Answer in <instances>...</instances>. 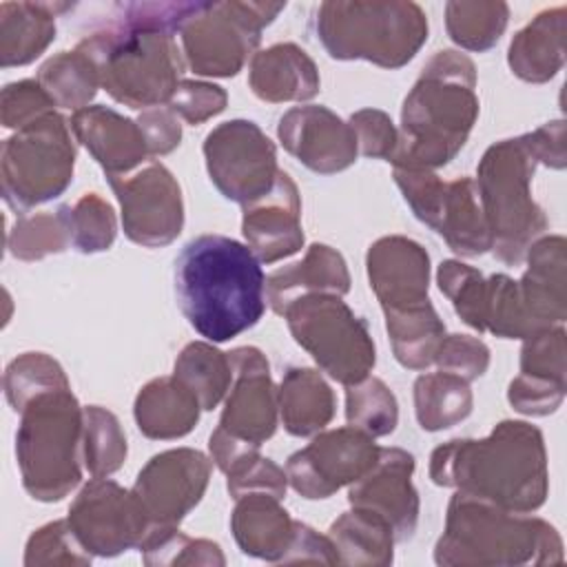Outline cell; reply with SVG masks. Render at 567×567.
<instances>
[{
  "label": "cell",
  "mask_w": 567,
  "mask_h": 567,
  "mask_svg": "<svg viewBox=\"0 0 567 567\" xmlns=\"http://www.w3.org/2000/svg\"><path fill=\"white\" fill-rule=\"evenodd\" d=\"M53 100L35 80L7 84L2 91V124L7 128H22L53 111Z\"/></svg>",
  "instance_id": "cell-47"
},
{
  "label": "cell",
  "mask_w": 567,
  "mask_h": 567,
  "mask_svg": "<svg viewBox=\"0 0 567 567\" xmlns=\"http://www.w3.org/2000/svg\"><path fill=\"white\" fill-rule=\"evenodd\" d=\"M84 547L71 532L66 520H55L38 529L27 543L24 565L38 563H91L89 554H80ZM86 551V549H84Z\"/></svg>",
  "instance_id": "cell-45"
},
{
  "label": "cell",
  "mask_w": 567,
  "mask_h": 567,
  "mask_svg": "<svg viewBox=\"0 0 567 567\" xmlns=\"http://www.w3.org/2000/svg\"><path fill=\"white\" fill-rule=\"evenodd\" d=\"M350 126L363 155L381 157L388 162L394 157L399 146V133L383 111L363 109L350 117Z\"/></svg>",
  "instance_id": "cell-49"
},
{
  "label": "cell",
  "mask_w": 567,
  "mask_h": 567,
  "mask_svg": "<svg viewBox=\"0 0 567 567\" xmlns=\"http://www.w3.org/2000/svg\"><path fill=\"white\" fill-rule=\"evenodd\" d=\"M71 128L106 175H126L137 164L146 162L148 148L137 122H131L106 106L75 111Z\"/></svg>",
  "instance_id": "cell-23"
},
{
  "label": "cell",
  "mask_w": 567,
  "mask_h": 567,
  "mask_svg": "<svg viewBox=\"0 0 567 567\" xmlns=\"http://www.w3.org/2000/svg\"><path fill=\"white\" fill-rule=\"evenodd\" d=\"M439 288L445 297H450L454 310L467 326L485 332V279L476 268L454 259L443 261L439 266Z\"/></svg>",
  "instance_id": "cell-43"
},
{
  "label": "cell",
  "mask_w": 567,
  "mask_h": 567,
  "mask_svg": "<svg viewBox=\"0 0 567 567\" xmlns=\"http://www.w3.org/2000/svg\"><path fill=\"white\" fill-rule=\"evenodd\" d=\"M175 295L188 323L213 343L252 328L266 310V275L255 252L224 235L188 241L175 259Z\"/></svg>",
  "instance_id": "cell-1"
},
{
  "label": "cell",
  "mask_w": 567,
  "mask_h": 567,
  "mask_svg": "<svg viewBox=\"0 0 567 567\" xmlns=\"http://www.w3.org/2000/svg\"><path fill=\"white\" fill-rule=\"evenodd\" d=\"M284 317L295 341L339 383H359L372 370L374 343L368 328L339 295L299 297L284 310Z\"/></svg>",
  "instance_id": "cell-10"
},
{
  "label": "cell",
  "mask_w": 567,
  "mask_h": 567,
  "mask_svg": "<svg viewBox=\"0 0 567 567\" xmlns=\"http://www.w3.org/2000/svg\"><path fill=\"white\" fill-rule=\"evenodd\" d=\"M509 9L505 2H447L445 24L450 38L463 49L485 51L505 31Z\"/></svg>",
  "instance_id": "cell-37"
},
{
  "label": "cell",
  "mask_w": 567,
  "mask_h": 567,
  "mask_svg": "<svg viewBox=\"0 0 567 567\" xmlns=\"http://www.w3.org/2000/svg\"><path fill=\"white\" fill-rule=\"evenodd\" d=\"M60 215L66 221L71 244L80 252L106 250L115 239L113 208L95 193L84 195L73 206H60Z\"/></svg>",
  "instance_id": "cell-40"
},
{
  "label": "cell",
  "mask_w": 567,
  "mask_h": 567,
  "mask_svg": "<svg viewBox=\"0 0 567 567\" xmlns=\"http://www.w3.org/2000/svg\"><path fill=\"white\" fill-rule=\"evenodd\" d=\"M523 140L529 146L536 162H543V164L554 166V168L565 166V148H563L565 122L563 120L549 122V124L536 128L534 133L523 135Z\"/></svg>",
  "instance_id": "cell-53"
},
{
  "label": "cell",
  "mask_w": 567,
  "mask_h": 567,
  "mask_svg": "<svg viewBox=\"0 0 567 567\" xmlns=\"http://www.w3.org/2000/svg\"><path fill=\"white\" fill-rule=\"evenodd\" d=\"M419 425L427 432L445 430L472 412V392L465 379L450 372L421 374L414 381Z\"/></svg>",
  "instance_id": "cell-34"
},
{
  "label": "cell",
  "mask_w": 567,
  "mask_h": 567,
  "mask_svg": "<svg viewBox=\"0 0 567 567\" xmlns=\"http://www.w3.org/2000/svg\"><path fill=\"white\" fill-rule=\"evenodd\" d=\"M529 248V270L518 281V292L538 330H547L565 319V239L545 237Z\"/></svg>",
  "instance_id": "cell-26"
},
{
  "label": "cell",
  "mask_w": 567,
  "mask_h": 567,
  "mask_svg": "<svg viewBox=\"0 0 567 567\" xmlns=\"http://www.w3.org/2000/svg\"><path fill=\"white\" fill-rule=\"evenodd\" d=\"M69 383L62 368L42 352H27L13 359L4 372V396L20 412L35 394Z\"/></svg>",
  "instance_id": "cell-42"
},
{
  "label": "cell",
  "mask_w": 567,
  "mask_h": 567,
  "mask_svg": "<svg viewBox=\"0 0 567 567\" xmlns=\"http://www.w3.org/2000/svg\"><path fill=\"white\" fill-rule=\"evenodd\" d=\"M563 396H565V385L532 379L525 374H518L509 383V392H507V399L514 405V410L523 414H534V416L554 412L560 405Z\"/></svg>",
  "instance_id": "cell-51"
},
{
  "label": "cell",
  "mask_w": 567,
  "mask_h": 567,
  "mask_svg": "<svg viewBox=\"0 0 567 567\" xmlns=\"http://www.w3.org/2000/svg\"><path fill=\"white\" fill-rule=\"evenodd\" d=\"M279 140L310 171L330 175L357 157V135L350 124L326 106H295L279 120Z\"/></svg>",
  "instance_id": "cell-20"
},
{
  "label": "cell",
  "mask_w": 567,
  "mask_h": 567,
  "mask_svg": "<svg viewBox=\"0 0 567 567\" xmlns=\"http://www.w3.org/2000/svg\"><path fill=\"white\" fill-rule=\"evenodd\" d=\"M560 538L540 518H518L483 498L456 492L447 507V525L436 543L439 565H516L556 563Z\"/></svg>",
  "instance_id": "cell-5"
},
{
  "label": "cell",
  "mask_w": 567,
  "mask_h": 567,
  "mask_svg": "<svg viewBox=\"0 0 567 567\" xmlns=\"http://www.w3.org/2000/svg\"><path fill=\"white\" fill-rule=\"evenodd\" d=\"M379 458L372 436L357 427L319 434L288 458L286 476L306 498H328L348 483H357Z\"/></svg>",
  "instance_id": "cell-16"
},
{
  "label": "cell",
  "mask_w": 567,
  "mask_h": 567,
  "mask_svg": "<svg viewBox=\"0 0 567 567\" xmlns=\"http://www.w3.org/2000/svg\"><path fill=\"white\" fill-rule=\"evenodd\" d=\"M71 532L86 551L115 556L140 545L151 520L137 496L117 483L93 476L78 494L66 518Z\"/></svg>",
  "instance_id": "cell-14"
},
{
  "label": "cell",
  "mask_w": 567,
  "mask_h": 567,
  "mask_svg": "<svg viewBox=\"0 0 567 567\" xmlns=\"http://www.w3.org/2000/svg\"><path fill=\"white\" fill-rule=\"evenodd\" d=\"M69 4L2 2L0 4V64L16 66L35 60L55 38V13Z\"/></svg>",
  "instance_id": "cell-29"
},
{
  "label": "cell",
  "mask_w": 567,
  "mask_h": 567,
  "mask_svg": "<svg viewBox=\"0 0 567 567\" xmlns=\"http://www.w3.org/2000/svg\"><path fill=\"white\" fill-rule=\"evenodd\" d=\"M520 374L565 385V330L547 328L527 337L520 352Z\"/></svg>",
  "instance_id": "cell-44"
},
{
  "label": "cell",
  "mask_w": 567,
  "mask_h": 567,
  "mask_svg": "<svg viewBox=\"0 0 567 567\" xmlns=\"http://www.w3.org/2000/svg\"><path fill=\"white\" fill-rule=\"evenodd\" d=\"M565 55V7L538 13L509 44V66L527 82H545L558 73Z\"/></svg>",
  "instance_id": "cell-28"
},
{
  "label": "cell",
  "mask_w": 567,
  "mask_h": 567,
  "mask_svg": "<svg viewBox=\"0 0 567 567\" xmlns=\"http://www.w3.org/2000/svg\"><path fill=\"white\" fill-rule=\"evenodd\" d=\"M534 166L536 157L520 135L489 146L476 171L492 250L512 266L523 261L532 239L547 226L543 210L529 195Z\"/></svg>",
  "instance_id": "cell-8"
},
{
  "label": "cell",
  "mask_w": 567,
  "mask_h": 567,
  "mask_svg": "<svg viewBox=\"0 0 567 567\" xmlns=\"http://www.w3.org/2000/svg\"><path fill=\"white\" fill-rule=\"evenodd\" d=\"M82 452L86 470L93 476L113 474L126 458V439L120 430V423L100 405L84 408Z\"/></svg>",
  "instance_id": "cell-39"
},
{
  "label": "cell",
  "mask_w": 567,
  "mask_h": 567,
  "mask_svg": "<svg viewBox=\"0 0 567 567\" xmlns=\"http://www.w3.org/2000/svg\"><path fill=\"white\" fill-rule=\"evenodd\" d=\"M286 474L270 458H261L259 454L244 461L228 474V492L239 498L250 489H259L281 498L286 494Z\"/></svg>",
  "instance_id": "cell-50"
},
{
  "label": "cell",
  "mask_w": 567,
  "mask_h": 567,
  "mask_svg": "<svg viewBox=\"0 0 567 567\" xmlns=\"http://www.w3.org/2000/svg\"><path fill=\"white\" fill-rule=\"evenodd\" d=\"M474 62L458 51H439L403 102L394 168L432 171L465 144L478 115Z\"/></svg>",
  "instance_id": "cell-3"
},
{
  "label": "cell",
  "mask_w": 567,
  "mask_h": 567,
  "mask_svg": "<svg viewBox=\"0 0 567 567\" xmlns=\"http://www.w3.org/2000/svg\"><path fill=\"white\" fill-rule=\"evenodd\" d=\"M412 470V454L399 447H379L377 463L348 492L352 507L370 509L388 520L394 540L410 538L416 527L419 498L410 483Z\"/></svg>",
  "instance_id": "cell-19"
},
{
  "label": "cell",
  "mask_w": 567,
  "mask_h": 567,
  "mask_svg": "<svg viewBox=\"0 0 567 567\" xmlns=\"http://www.w3.org/2000/svg\"><path fill=\"white\" fill-rule=\"evenodd\" d=\"M434 363H439V368L443 372L456 374L470 383L487 370L489 350L483 341H478L474 337L450 334V337H443V341L436 350Z\"/></svg>",
  "instance_id": "cell-46"
},
{
  "label": "cell",
  "mask_w": 567,
  "mask_h": 567,
  "mask_svg": "<svg viewBox=\"0 0 567 567\" xmlns=\"http://www.w3.org/2000/svg\"><path fill=\"white\" fill-rule=\"evenodd\" d=\"M317 33L330 58L399 69L427 40V20L414 2H323Z\"/></svg>",
  "instance_id": "cell-7"
},
{
  "label": "cell",
  "mask_w": 567,
  "mask_h": 567,
  "mask_svg": "<svg viewBox=\"0 0 567 567\" xmlns=\"http://www.w3.org/2000/svg\"><path fill=\"white\" fill-rule=\"evenodd\" d=\"M84 427L69 383L35 394L20 410L16 454L24 489L38 501H60L80 483L78 447Z\"/></svg>",
  "instance_id": "cell-6"
},
{
  "label": "cell",
  "mask_w": 567,
  "mask_h": 567,
  "mask_svg": "<svg viewBox=\"0 0 567 567\" xmlns=\"http://www.w3.org/2000/svg\"><path fill=\"white\" fill-rule=\"evenodd\" d=\"M40 86L64 109H82L97 91L100 78L95 64L82 51H62L40 66Z\"/></svg>",
  "instance_id": "cell-36"
},
{
  "label": "cell",
  "mask_w": 567,
  "mask_h": 567,
  "mask_svg": "<svg viewBox=\"0 0 567 567\" xmlns=\"http://www.w3.org/2000/svg\"><path fill=\"white\" fill-rule=\"evenodd\" d=\"M235 388L226 399L219 427L230 436L261 445L277 427L279 392L275 390L268 361L257 348H235L228 352Z\"/></svg>",
  "instance_id": "cell-18"
},
{
  "label": "cell",
  "mask_w": 567,
  "mask_h": 567,
  "mask_svg": "<svg viewBox=\"0 0 567 567\" xmlns=\"http://www.w3.org/2000/svg\"><path fill=\"white\" fill-rule=\"evenodd\" d=\"M71 244V235L60 210L20 217L7 237V248L16 259L33 261L51 252H62Z\"/></svg>",
  "instance_id": "cell-41"
},
{
  "label": "cell",
  "mask_w": 567,
  "mask_h": 567,
  "mask_svg": "<svg viewBox=\"0 0 567 567\" xmlns=\"http://www.w3.org/2000/svg\"><path fill=\"white\" fill-rule=\"evenodd\" d=\"M210 476V461L197 450H168L140 472L133 494L151 525H177L202 498Z\"/></svg>",
  "instance_id": "cell-17"
},
{
  "label": "cell",
  "mask_w": 567,
  "mask_h": 567,
  "mask_svg": "<svg viewBox=\"0 0 567 567\" xmlns=\"http://www.w3.org/2000/svg\"><path fill=\"white\" fill-rule=\"evenodd\" d=\"M122 204V224L128 239L155 248L171 244L184 224L182 193L173 175L157 162H146L126 175H106Z\"/></svg>",
  "instance_id": "cell-15"
},
{
  "label": "cell",
  "mask_w": 567,
  "mask_h": 567,
  "mask_svg": "<svg viewBox=\"0 0 567 567\" xmlns=\"http://www.w3.org/2000/svg\"><path fill=\"white\" fill-rule=\"evenodd\" d=\"M206 166L226 199L252 204L270 193L279 175L275 144L255 122H224L206 135Z\"/></svg>",
  "instance_id": "cell-13"
},
{
  "label": "cell",
  "mask_w": 567,
  "mask_h": 567,
  "mask_svg": "<svg viewBox=\"0 0 567 567\" xmlns=\"http://www.w3.org/2000/svg\"><path fill=\"white\" fill-rule=\"evenodd\" d=\"M348 290L350 275L343 257L323 244H312L301 261L284 266L266 279V301L277 315H284L299 297L317 292L341 297Z\"/></svg>",
  "instance_id": "cell-24"
},
{
  "label": "cell",
  "mask_w": 567,
  "mask_h": 567,
  "mask_svg": "<svg viewBox=\"0 0 567 567\" xmlns=\"http://www.w3.org/2000/svg\"><path fill=\"white\" fill-rule=\"evenodd\" d=\"M301 202L295 182L279 171L275 186L264 197L244 206L241 230L248 248L261 264L295 255L303 244L299 224Z\"/></svg>",
  "instance_id": "cell-21"
},
{
  "label": "cell",
  "mask_w": 567,
  "mask_h": 567,
  "mask_svg": "<svg viewBox=\"0 0 567 567\" xmlns=\"http://www.w3.org/2000/svg\"><path fill=\"white\" fill-rule=\"evenodd\" d=\"M226 91L206 82H179L168 100V109L175 115H182L188 124H199L226 106Z\"/></svg>",
  "instance_id": "cell-48"
},
{
  "label": "cell",
  "mask_w": 567,
  "mask_h": 567,
  "mask_svg": "<svg viewBox=\"0 0 567 567\" xmlns=\"http://www.w3.org/2000/svg\"><path fill=\"white\" fill-rule=\"evenodd\" d=\"M368 277L383 310H399L427 299L430 257L412 239L383 237L368 250Z\"/></svg>",
  "instance_id": "cell-22"
},
{
  "label": "cell",
  "mask_w": 567,
  "mask_h": 567,
  "mask_svg": "<svg viewBox=\"0 0 567 567\" xmlns=\"http://www.w3.org/2000/svg\"><path fill=\"white\" fill-rule=\"evenodd\" d=\"M339 563L365 565V563H390L394 532L385 518L370 509L354 507L330 525V536Z\"/></svg>",
  "instance_id": "cell-33"
},
{
  "label": "cell",
  "mask_w": 567,
  "mask_h": 567,
  "mask_svg": "<svg viewBox=\"0 0 567 567\" xmlns=\"http://www.w3.org/2000/svg\"><path fill=\"white\" fill-rule=\"evenodd\" d=\"M430 476L507 512L538 509L547 496L540 432L523 421H503L483 439H456L432 452Z\"/></svg>",
  "instance_id": "cell-2"
},
{
  "label": "cell",
  "mask_w": 567,
  "mask_h": 567,
  "mask_svg": "<svg viewBox=\"0 0 567 567\" xmlns=\"http://www.w3.org/2000/svg\"><path fill=\"white\" fill-rule=\"evenodd\" d=\"M75 146L62 115L49 111L2 144V195L9 208H29L58 197L71 182Z\"/></svg>",
  "instance_id": "cell-9"
},
{
  "label": "cell",
  "mask_w": 567,
  "mask_h": 567,
  "mask_svg": "<svg viewBox=\"0 0 567 567\" xmlns=\"http://www.w3.org/2000/svg\"><path fill=\"white\" fill-rule=\"evenodd\" d=\"M122 20L95 31L75 47L97 71L100 84L122 104L146 109L168 102L184 71L171 31L135 18L124 4Z\"/></svg>",
  "instance_id": "cell-4"
},
{
  "label": "cell",
  "mask_w": 567,
  "mask_h": 567,
  "mask_svg": "<svg viewBox=\"0 0 567 567\" xmlns=\"http://www.w3.org/2000/svg\"><path fill=\"white\" fill-rule=\"evenodd\" d=\"M233 512V532L244 554L264 558V560H286L297 520H290L288 512L279 507V498L266 492L244 494L237 498Z\"/></svg>",
  "instance_id": "cell-25"
},
{
  "label": "cell",
  "mask_w": 567,
  "mask_h": 567,
  "mask_svg": "<svg viewBox=\"0 0 567 567\" xmlns=\"http://www.w3.org/2000/svg\"><path fill=\"white\" fill-rule=\"evenodd\" d=\"M173 377L195 394L202 410H213L230 385L233 365L228 354L208 343L195 341L188 343L177 357Z\"/></svg>",
  "instance_id": "cell-35"
},
{
  "label": "cell",
  "mask_w": 567,
  "mask_h": 567,
  "mask_svg": "<svg viewBox=\"0 0 567 567\" xmlns=\"http://www.w3.org/2000/svg\"><path fill=\"white\" fill-rule=\"evenodd\" d=\"M346 419L372 439L385 436L396 427V399L381 379L365 377L359 383L346 385Z\"/></svg>",
  "instance_id": "cell-38"
},
{
  "label": "cell",
  "mask_w": 567,
  "mask_h": 567,
  "mask_svg": "<svg viewBox=\"0 0 567 567\" xmlns=\"http://www.w3.org/2000/svg\"><path fill=\"white\" fill-rule=\"evenodd\" d=\"M284 427L292 436H308L328 425L334 414L330 385L308 368H290L279 388Z\"/></svg>",
  "instance_id": "cell-31"
},
{
  "label": "cell",
  "mask_w": 567,
  "mask_h": 567,
  "mask_svg": "<svg viewBox=\"0 0 567 567\" xmlns=\"http://www.w3.org/2000/svg\"><path fill=\"white\" fill-rule=\"evenodd\" d=\"M137 126L144 137V144L148 148V155H164L179 144L182 126L168 106L166 109H159V106L146 109L140 115Z\"/></svg>",
  "instance_id": "cell-52"
},
{
  "label": "cell",
  "mask_w": 567,
  "mask_h": 567,
  "mask_svg": "<svg viewBox=\"0 0 567 567\" xmlns=\"http://www.w3.org/2000/svg\"><path fill=\"white\" fill-rule=\"evenodd\" d=\"M250 89L266 102L310 100L319 91L315 62L297 44H275L252 55Z\"/></svg>",
  "instance_id": "cell-27"
},
{
  "label": "cell",
  "mask_w": 567,
  "mask_h": 567,
  "mask_svg": "<svg viewBox=\"0 0 567 567\" xmlns=\"http://www.w3.org/2000/svg\"><path fill=\"white\" fill-rule=\"evenodd\" d=\"M284 7L286 2H202L179 29L188 66L199 75H235L257 49L261 29Z\"/></svg>",
  "instance_id": "cell-11"
},
{
  "label": "cell",
  "mask_w": 567,
  "mask_h": 567,
  "mask_svg": "<svg viewBox=\"0 0 567 567\" xmlns=\"http://www.w3.org/2000/svg\"><path fill=\"white\" fill-rule=\"evenodd\" d=\"M199 401L175 377H162L142 388L135 399V421L148 439H177L193 430Z\"/></svg>",
  "instance_id": "cell-30"
},
{
  "label": "cell",
  "mask_w": 567,
  "mask_h": 567,
  "mask_svg": "<svg viewBox=\"0 0 567 567\" xmlns=\"http://www.w3.org/2000/svg\"><path fill=\"white\" fill-rule=\"evenodd\" d=\"M394 182L414 215L436 230L454 252L476 257L492 248L489 228L470 177L441 182L432 171L394 168Z\"/></svg>",
  "instance_id": "cell-12"
},
{
  "label": "cell",
  "mask_w": 567,
  "mask_h": 567,
  "mask_svg": "<svg viewBox=\"0 0 567 567\" xmlns=\"http://www.w3.org/2000/svg\"><path fill=\"white\" fill-rule=\"evenodd\" d=\"M383 312L396 361L412 370H423L434 363L436 350L445 337V326L441 323L430 299L416 306Z\"/></svg>",
  "instance_id": "cell-32"
}]
</instances>
